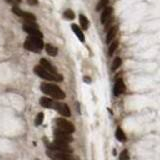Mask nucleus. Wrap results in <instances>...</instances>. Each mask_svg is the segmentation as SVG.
<instances>
[{
  "instance_id": "nucleus-20",
  "label": "nucleus",
  "mask_w": 160,
  "mask_h": 160,
  "mask_svg": "<svg viewBox=\"0 0 160 160\" xmlns=\"http://www.w3.org/2000/svg\"><path fill=\"white\" fill-rule=\"evenodd\" d=\"M63 16H64V18H66L68 20H72L75 17V14H74V12L72 11V10L68 9V10H66V11L64 12Z\"/></svg>"
},
{
  "instance_id": "nucleus-17",
  "label": "nucleus",
  "mask_w": 160,
  "mask_h": 160,
  "mask_svg": "<svg viewBox=\"0 0 160 160\" xmlns=\"http://www.w3.org/2000/svg\"><path fill=\"white\" fill-rule=\"evenodd\" d=\"M79 21H80V24H81L82 29H84V30L88 29L89 21H88V19L86 18V16H85V15H83V14H80L79 15Z\"/></svg>"
},
{
  "instance_id": "nucleus-2",
  "label": "nucleus",
  "mask_w": 160,
  "mask_h": 160,
  "mask_svg": "<svg viewBox=\"0 0 160 160\" xmlns=\"http://www.w3.org/2000/svg\"><path fill=\"white\" fill-rule=\"evenodd\" d=\"M24 48L29 50L32 52H40L42 50L44 43L42 38L39 37H33V36H28L24 42Z\"/></svg>"
},
{
  "instance_id": "nucleus-14",
  "label": "nucleus",
  "mask_w": 160,
  "mask_h": 160,
  "mask_svg": "<svg viewBox=\"0 0 160 160\" xmlns=\"http://www.w3.org/2000/svg\"><path fill=\"white\" fill-rule=\"evenodd\" d=\"M71 28H72V30H73V32L76 34V36L79 38V40L81 42H84L85 41V37H84V34H83V32L81 31V29H80L76 24H72L71 25Z\"/></svg>"
},
{
  "instance_id": "nucleus-25",
  "label": "nucleus",
  "mask_w": 160,
  "mask_h": 160,
  "mask_svg": "<svg viewBox=\"0 0 160 160\" xmlns=\"http://www.w3.org/2000/svg\"><path fill=\"white\" fill-rule=\"evenodd\" d=\"M119 160H129V154H128L127 150H123V151L121 152Z\"/></svg>"
},
{
  "instance_id": "nucleus-9",
  "label": "nucleus",
  "mask_w": 160,
  "mask_h": 160,
  "mask_svg": "<svg viewBox=\"0 0 160 160\" xmlns=\"http://www.w3.org/2000/svg\"><path fill=\"white\" fill-rule=\"evenodd\" d=\"M54 137H55V140H58V141H62V142H66V143H69L72 141V137L71 135L69 133H66L62 131V130L60 129H56L54 130Z\"/></svg>"
},
{
  "instance_id": "nucleus-19",
  "label": "nucleus",
  "mask_w": 160,
  "mask_h": 160,
  "mask_svg": "<svg viewBox=\"0 0 160 160\" xmlns=\"http://www.w3.org/2000/svg\"><path fill=\"white\" fill-rule=\"evenodd\" d=\"M115 135H116V138L119 140V141L123 142V141H125V140H126V136H125L124 132H123L122 130L120 129V128H117L116 133H115Z\"/></svg>"
},
{
  "instance_id": "nucleus-23",
  "label": "nucleus",
  "mask_w": 160,
  "mask_h": 160,
  "mask_svg": "<svg viewBox=\"0 0 160 160\" xmlns=\"http://www.w3.org/2000/svg\"><path fill=\"white\" fill-rule=\"evenodd\" d=\"M120 65H121V59H120L119 57H116L114 59V61H113V63H112V67H111V69L112 70H116Z\"/></svg>"
},
{
  "instance_id": "nucleus-15",
  "label": "nucleus",
  "mask_w": 160,
  "mask_h": 160,
  "mask_svg": "<svg viewBox=\"0 0 160 160\" xmlns=\"http://www.w3.org/2000/svg\"><path fill=\"white\" fill-rule=\"evenodd\" d=\"M40 104L45 108H52L53 109L54 101L48 97H41V99H40Z\"/></svg>"
},
{
  "instance_id": "nucleus-10",
  "label": "nucleus",
  "mask_w": 160,
  "mask_h": 160,
  "mask_svg": "<svg viewBox=\"0 0 160 160\" xmlns=\"http://www.w3.org/2000/svg\"><path fill=\"white\" fill-rule=\"evenodd\" d=\"M53 109L57 110V111L61 115H63V116L69 117L70 115H71V112H70L69 107L67 106V104H65V103H60V102L54 101Z\"/></svg>"
},
{
  "instance_id": "nucleus-27",
  "label": "nucleus",
  "mask_w": 160,
  "mask_h": 160,
  "mask_svg": "<svg viewBox=\"0 0 160 160\" xmlns=\"http://www.w3.org/2000/svg\"><path fill=\"white\" fill-rule=\"evenodd\" d=\"M84 80H85V82H86V83H90V82H91V79L88 78V77H84Z\"/></svg>"
},
{
  "instance_id": "nucleus-6",
  "label": "nucleus",
  "mask_w": 160,
  "mask_h": 160,
  "mask_svg": "<svg viewBox=\"0 0 160 160\" xmlns=\"http://www.w3.org/2000/svg\"><path fill=\"white\" fill-rule=\"evenodd\" d=\"M49 149L55 150V151H61L65 153H72V149L70 148L69 144L66 142H62V141H58V140H55L54 142L48 144Z\"/></svg>"
},
{
  "instance_id": "nucleus-21",
  "label": "nucleus",
  "mask_w": 160,
  "mask_h": 160,
  "mask_svg": "<svg viewBox=\"0 0 160 160\" xmlns=\"http://www.w3.org/2000/svg\"><path fill=\"white\" fill-rule=\"evenodd\" d=\"M43 119H44V114L42 112H40L37 114L36 118H35V125L36 126H38V125H40L42 122H43Z\"/></svg>"
},
{
  "instance_id": "nucleus-24",
  "label": "nucleus",
  "mask_w": 160,
  "mask_h": 160,
  "mask_svg": "<svg viewBox=\"0 0 160 160\" xmlns=\"http://www.w3.org/2000/svg\"><path fill=\"white\" fill-rule=\"evenodd\" d=\"M117 46H118V41H114V42H112V44L110 45V47H109V51H108V54L111 56V55L114 53V51L116 50V48H117Z\"/></svg>"
},
{
  "instance_id": "nucleus-11",
  "label": "nucleus",
  "mask_w": 160,
  "mask_h": 160,
  "mask_svg": "<svg viewBox=\"0 0 160 160\" xmlns=\"http://www.w3.org/2000/svg\"><path fill=\"white\" fill-rule=\"evenodd\" d=\"M40 65H41V66H42L44 69L48 70L49 72L54 73V74H58V73H57V69L55 68V67L53 66V65L48 61V60L42 58L41 60H40Z\"/></svg>"
},
{
  "instance_id": "nucleus-1",
  "label": "nucleus",
  "mask_w": 160,
  "mask_h": 160,
  "mask_svg": "<svg viewBox=\"0 0 160 160\" xmlns=\"http://www.w3.org/2000/svg\"><path fill=\"white\" fill-rule=\"evenodd\" d=\"M41 90L45 93L51 96L55 99H64L65 93L61 90V88L58 87L57 85L52 83H42L41 84Z\"/></svg>"
},
{
  "instance_id": "nucleus-5",
  "label": "nucleus",
  "mask_w": 160,
  "mask_h": 160,
  "mask_svg": "<svg viewBox=\"0 0 160 160\" xmlns=\"http://www.w3.org/2000/svg\"><path fill=\"white\" fill-rule=\"evenodd\" d=\"M23 30L25 32H27L29 34V36H33V37H39L42 38L43 35L40 32V30L37 26V24L35 22H25L22 26Z\"/></svg>"
},
{
  "instance_id": "nucleus-8",
  "label": "nucleus",
  "mask_w": 160,
  "mask_h": 160,
  "mask_svg": "<svg viewBox=\"0 0 160 160\" xmlns=\"http://www.w3.org/2000/svg\"><path fill=\"white\" fill-rule=\"evenodd\" d=\"M12 11H13L14 14H16L17 16L23 18L25 20V22H34L35 19H36V18H35V16H34V14L30 13V12L23 11V10H21L18 7H13Z\"/></svg>"
},
{
  "instance_id": "nucleus-4",
  "label": "nucleus",
  "mask_w": 160,
  "mask_h": 160,
  "mask_svg": "<svg viewBox=\"0 0 160 160\" xmlns=\"http://www.w3.org/2000/svg\"><path fill=\"white\" fill-rule=\"evenodd\" d=\"M47 155L53 160H78V158L71 155V153L55 151V150H51V149L47 150Z\"/></svg>"
},
{
  "instance_id": "nucleus-13",
  "label": "nucleus",
  "mask_w": 160,
  "mask_h": 160,
  "mask_svg": "<svg viewBox=\"0 0 160 160\" xmlns=\"http://www.w3.org/2000/svg\"><path fill=\"white\" fill-rule=\"evenodd\" d=\"M111 14H112V8L111 7H105L103 9V11L101 13V16H100V20H101V23L104 24V23H106L110 16H111Z\"/></svg>"
},
{
  "instance_id": "nucleus-7",
  "label": "nucleus",
  "mask_w": 160,
  "mask_h": 160,
  "mask_svg": "<svg viewBox=\"0 0 160 160\" xmlns=\"http://www.w3.org/2000/svg\"><path fill=\"white\" fill-rule=\"evenodd\" d=\"M56 124H57L58 129L62 130V131L66 132V133L71 134V133H73L75 131L74 125L70 121H68V120L64 119V118H58V119H56Z\"/></svg>"
},
{
  "instance_id": "nucleus-18",
  "label": "nucleus",
  "mask_w": 160,
  "mask_h": 160,
  "mask_svg": "<svg viewBox=\"0 0 160 160\" xmlns=\"http://www.w3.org/2000/svg\"><path fill=\"white\" fill-rule=\"evenodd\" d=\"M116 28L115 27H112L111 29L109 30L107 32V36H106V43H110L114 39L115 35H116Z\"/></svg>"
},
{
  "instance_id": "nucleus-3",
  "label": "nucleus",
  "mask_w": 160,
  "mask_h": 160,
  "mask_svg": "<svg viewBox=\"0 0 160 160\" xmlns=\"http://www.w3.org/2000/svg\"><path fill=\"white\" fill-rule=\"evenodd\" d=\"M34 72L36 73L39 77L49 80V81H62V79H63L60 74H54V73L49 72L48 70L44 69L41 65H37V66H35Z\"/></svg>"
},
{
  "instance_id": "nucleus-16",
  "label": "nucleus",
  "mask_w": 160,
  "mask_h": 160,
  "mask_svg": "<svg viewBox=\"0 0 160 160\" xmlns=\"http://www.w3.org/2000/svg\"><path fill=\"white\" fill-rule=\"evenodd\" d=\"M45 49H46L47 54L50 55V56H56L57 53H58V49L55 46H53V45H51V44H46Z\"/></svg>"
},
{
  "instance_id": "nucleus-22",
  "label": "nucleus",
  "mask_w": 160,
  "mask_h": 160,
  "mask_svg": "<svg viewBox=\"0 0 160 160\" xmlns=\"http://www.w3.org/2000/svg\"><path fill=\"white\" fill-rule=\"evenodd\" d=\"M108 1H109V0H99V3L97 4V6H96L97 11H98V10H100V9H102V8L107 7L106 5H107Z\"/></svg>"
},
{
  "instance_id": "nucleus-12",
  "label": "nucleus",
  "mask_w": 160,
  "mask_h": 160,
  "mask_svg": "<svg viewBox=\"0 0 160 160\" xmlns=\"http://www.w3.org/2000/svg\"><path fill=\"white\" fill-rule=\"evenodd\" d=\"M125 91V84L123 82L122 79H118L116 83L114 85V90L113 92L115 95H120L121 93H123Z\"/></svg>"
},
{
  "instance_id": "nucleus-26",
  "label": "nucleus",
  "mask_w": 160,
  "mask_h": 160,
  "mask_svg": "<svg viewBox=\"0 0 160 160\" xmlns=\"http://www.w3.org/2000/svg\"><path fill=\"white\" fill-rule=\"evenodd\" d=\"M29 4H37V0H28Z\"/></svg>"
}]
</instances>
